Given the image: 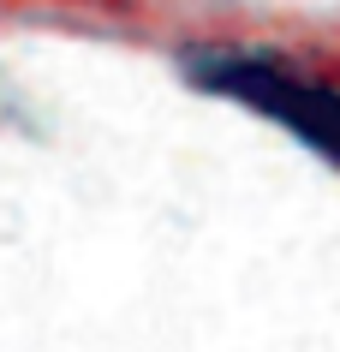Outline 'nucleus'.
I'll return each mask as SVG.
<instances>
[{"mask_svg": "<svg viewBox=\"0 0 340 352\" xmlns=\"http://www.w3.org/2000/svg\"><path fill=\"white\" fill-rule=\"evenodd\" d=\"M203 78L215 84V90L245 96L251 108L286 120L299 138H310L322 155L340 162V96L328 90V84L293 72L286 60H263V54H251V60H209Z\"/></svg>", "mask_w": 340, "mask_h": 352, "instance_id": "1", "label": "nucleus"}]
</instances>
